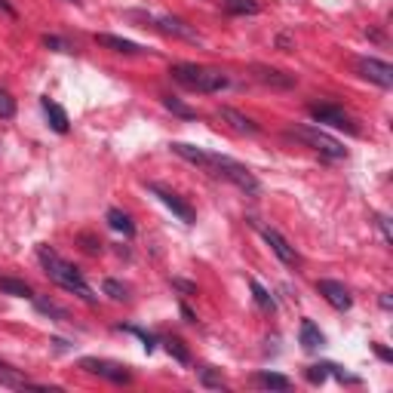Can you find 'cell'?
<instances>
[{
  "instance_id": "cell-1",
  "label": "cell",
  "mask_w": 393,
  "mask_h": 393,
  "mask_svg": "<svg viewBox=\"0 0 393 393\" xmlns=\"http://www.w3.org/2000/svg\"><path fill=\"white\" fill-rule=\"evenodd\" d=\"M37 259H40V264H44L46 277H49V280H53L55 286H62V289L74 292V295H80L83 302H89V304L96 302L92 289L87 286V280H83V274L74 268V264H68L59 252H53L49 246H37Z\"/></svg>"
},
{
  "instance_id": "cell-2",
  "label": "cell",
  "mask_w": 393,
  "mask_h": 393,
  "mask_svg": "<svg viewBox=\"0 0 393 393\" xmlns=\"http://www.w3.org/2000/svg\"><path fill=\"white\" fill-rule=\"evenodd\" d=\"M175 83H182L184 89L194 92H221L227 87V74L218 68H200V65H188V62H178V65L169 68Z\"/></svg>"
},
{
  "instance_id": "cell-3",
  "label": "cell",
  "mask_w": 393,
  "mask_h": 393,
  "mask_svg": "<svg viewBox=\"0 0 393 393\" xmlns=\"http://www.w3.org/2000/svg\"><path fill=\"white\" fill-rule=\"evenodd\" d=\"M206 173L218 175V178H227L231 184H237L240 191H246V194H259L261 184L259 178H255L252 173H249L243 163L231 160V157H221V154H206V163H203Z\"/></svg>"
},
{
  "instance_id": "cell-4",
  "label": "cell",
  "mask_w": 393,
  "mask_h": 393,
  "mask_svg": "<svg viewBox=\"0 0 393 393\" xmlns=\"http://www.w3.org/2000/svg\"><path fill=\"white\" fill-rule=\"evenodd\" d=\"M289 139H298V141H304L307 148H313L317 154H323L329 157V160H344L347 151H344V145H341L338 139H332L329 132L323 130H317V126H292L289 132Z\"/></svg>"
},
{
  "instance_id": "cell-5",
  "label": "cell",
  "mask_w": 393,
  "mask_h": 393,
  "mask_svg": "<svg viewBox=\"0 0 393 393\" xmlns=\"http://www.w3.org/2000/svg\"><path fill=\"white\" fill-rule=\"evenodd\" d=\"M311 117L317 120V123H326V126H335V130H344L350 135H356L360 130L353 126V117L338 108V105H311Z\"/></svg>"
},
{
  "instance_id": "cell-6",
  "label": "cell",
  "mask_w": 393,
  "mask_h": 393,
  "mask_svg": "<svg viewBox=\"0 0 393 393\" xmlns=\"http://www.w3.org/2000/svg\"><path fill=\"white\" fill-rule=\"evenodd\" d=\"M353 68H356V74L363 77V80H369V83H378L381 89H390L393 87V68L387 65V62H381V59H356L353 62Z\"/></svg>"
},
{
  "instance_id": "cell-7",
  "label": "cell",
  "mask_w": 393,
  "mask_h": 393,
  "mask_svg": "<svg viewBox=\"0 0 393 393\" xmlns=\"http://www.w3.org/2000/svg\"><path fill=\"white\" fill-rule=\"evenodd\" d=\"M148 191H151V194H157V200H160V203L163 206H166V209L169 212H173V216L175 218H182L184 221V225H194V221H197V212L194 209H191V203H184V200L182 197H178L175 194V191H169V188H163V184H148Z\"/></svg>"
},
{
  "instance_id": "cell-8",
  "label": "cell",
  "mask_w": 393,
  "mask_h": 393,
  "mask_svg": "<svg viewBox=\"0 0 393 393\" xmlns=\"http://www.w3.org/2000/svg\"><path fill=\"white\" fill-rule=\"evenodd\" d=\"M80 366L87 372H92V375H98V378H108L114 384H130L132 381V372L126 366H120V363H111V360H92V356H87V360H80Z\"/></svg>"
},
{
  "instance_id": "cell-9",
  "label": "cell",
  "mask_w": 393,
  "mask_h": 393,
  "mask_svg": "<svg viewBox=\"0 0 393 393\" xmlns=\"http://www.w3.org/2000/svg\"><path fill=\"white\" fill-rule=\"evenodd\" d=\"M252 77L270 89H292L295 87V74H286V71H277L270 65H252Z\"/></svg>"
},
{
  "instance_id": "cell-10",
  "label": "cell",
  "mask_w": 393,
  "mask_h": 393,
  "mask_svg": "<svg viewBox=\"0 0 393 393\" xmlns=\"http://www.w3.org/2000/svg\"><path fill=\"white\" fill-rule=\"evenodd\" d=\"M317 292L326 298L329 304L335 307V311H347V307L353 304V298H350V292H347L341 283H335V280H317Z\"/></svg>"
},
{
  "instance_id": "cell-11",
  "label": "cell",
  "mask_w": 393,
  "mask_h": 393,
  "mask_svg": "<svg viewBox=\"0 0 393 393\" xmlns=\"http://www.w3.org/2000/svg\"><path fill=\"white\" fill-rule=\"evenodd\" d=\"M157 25H160L163 34H173V37L188 40V44H200V40H203L188 22H182V19H175V16H160V19H157Z\"/></svg>"
},
{
  "instance_id": "cell-12",
  "label": "cell",
  "mask_w": 393,
  "mask_h": 393,
  "mask_svg": "<svg viewBox=\"0 0 393 393\" xmlns=\"http://www.w3.org/2000/svg\"><path fill=\"white\" fill-rule=\"evenodd\" d=\"M261 237H264V243H268L270 249H274V255H277V259H280L283 264H298V252L280 237V234L274 231V227H261Z\"/></svg>"
},
{
  "instance_id": "cell-13",
  "label": "cell",
  "mask_w": 393,
  "mask_h": 393,
  "mask_svg": "<svg viewBox=\"0 0 393 393\" xmlns=\"http://www.w3.org/2000/svg\"><path fill=\"white\" fill-rule=\"evenodd\" d=\"M96 44L111 49V53H123V55H141L145 46H139L135 40H126V37H114V34H96Z\"/></svg>"
},
{
  "instance_id": "cell-14",
  "label": "cell",
  "mask_w": 393,
  "mask_h": 393,
  "mask_svg": "<svg viewBox=\"0 0 393 393\" xmlns=\"http://www.w3.org/2000/svg\"><path fill=\"white\" fill-rule=\"evenodd\" d=\"M218 117L227 120V126H231V130H237V132H246V135H255V132H259V126H255L252 120L243 117V114L234 111V108H218Z\"/></svg>"
},
{
  "instance_id": "cell-15",
  "label": "cell",
  "mask_w": 393,
  "mask_h": 393,
  "mask_svg": "<svg viewBox=\"0 0 393 393\" xmlns=\"http://www.w3.org/2000/svg\"><path fill=\"white\" fill-rule=\"evenodd\" d=\"M44 114H46V120H49V126H53L59 135H65L68 132V114H65V108L62 105H55V102H49V98H44Z\"/></svg>"
},
{
  "instance_id": "cell-16",
  "label": "cell",
  "mask_w": 393,
  "mask_h": 393,
  "mask_svg": "<svg viewBox=\"0 0 393 393\" xmlns=\"http://www.w3.org/2000/svg\"><path fill=\"white\" fill-rule=\"evenodd\" d=\"M0 292L12 298H34V289L25 280H16V277H0Z\"/></svg>"
},
{
  "instance_id": "cell-17",
  "label": "cell",
  "mask_w": 393,
  "mask_h": 393,
  "mask_svg": "<svg viewBox=\"0 0 393 393\" xmlns=\"http://www.w3.org/2000/svg\"><path fill=\"white\" fill-rule=\"evenodd\" d=\"M323 344H326V338L317 329V323H313V320H304L302 323V347L304 350H320Z\"/></svg>"
},
{
  "instance_id": "cell-18",
  "label": "cell",
  "mask_w": 393,
  "mask_h": 393,
  "mask_svg": "<svg viewBox=\"0 0 393 393\" xmlns=\"http://www.w3.org/2000/svg\"><path fill=\"white\" fill-rule=\"evenodd\" d=\"M255 384H259V387H268V390H289V378L277 375V372H259V375H255Z\"/></svg>"
},
{
  "instance_id": "cell-19",
  "label": "cell",
  "mask_w": 393,
  "mask_h": 393,
  "mask_svg": "<svg viewBox=\"0 0 393 393\" xmlns=\"http://www.w3.org/2000/svg\"><path fill=\"white\" fill-rule=\"evenodd\" d=\"M108 225L114 227V231L123 234V237H132V234H135L132 218L126 216V212H120V209H108Z\"/></svg>"
},
{
  "instance_id": "cell-20",
  "label": "cell",
  "mask_w": 393,
  "mask_h": 393,
  "mask_svg": "<svg viewBox=\"0 0 393 393\" xmlns=\"http://www.w3.org/2000/svg\"><path fill=\"white\" fill-rule=\"evenodd\" d=\"M249 289H252V295H255V302H259L261 311H277V302H274V295H270L268 289L259 283V280H249Z\"/></svg>"
},
{
  "instance_id": "cell-21",
  "label": "cell",
  "mask_w": 393,
  "mask_h": 393,
  "mask_svg": "<svg viewBox=\"0 0 393 393\" xmlns=\"http://www.w3.org/2000/svg\"><path fill=\"white\" fill-rule=\"evenodd\" d=\"M34 307H37L40 313H46V317L62 320V323H65V320H68V311H65V307H59L55 302H46V298H34Z\"/></svg>"
},
{
  "instance_id": "cell-22",
  "label": "cell",
  "mask_w": 393,
  "mask_h": 393,
  "mask_svg": "<svg viewBox=\"0 0 393 393\" xmlns=\"http://www.w3.org/2000/svg\"><path fill=\"white\" fill-rule=\"evenodd\" d=\"M227 12H237V16H255L259 12V3L255 0H225Z\"/></svg>"
},
{
  "instance_id": "cell-23",
  "label": "cell",
  "mask_w": 393,
  "mask_h": 393,
  "mask_svg": "<svg viewBox=\"0 0 393 393\" xmlns=\"http://www.w3.org/2000/svg\"><path fill=\"white\" fill-rule=\"evenodd\" d=\"M0 384H6V387H28L31 381H25V378L19 375L16 369H10V366H3V363H0Z\"/></svg>"
},
{
  "instance_id": "cell-24",
  "label": "cell",
  "mask_w": 393,
  "mask_h": 393,
  "mask_svg": "<svg viewBox=\"0 0 393 393\" xmlns=\"http://www.w3.org/2000/svg\"><path fill=\"white\" fill-rule=\"evenodd\" d=\"M102 289H105V295L114 298V302H126V298H130V286H123L120 280H105Z\"/></svg>"
},
{
  "instance_id": "cell-25",
  "label": "cell",
  "mask_w": 393,
  "mask_h": 393,
  "mask_svg": "<svg viewBox=\"0 0 393 393\" xmlns=\"http://www.w3.org/2000/svg\"><path fill=\"white\" fill-rule=\"evenodd\" d=\"M163 105H166V108L173 111V114H178V117H184V120H194V117H197V111H194V108H188V105L178 102V98H173V96L163 98Z\"/></svg>"
},
{
  "instance_id": "cell-26",
  "label": "cell",
  "mask_w": 393,
  "mask_h": 393,
  "mask_svg": "<svg viewBox=\"0 0 393 393\" xmlns=\"http://www.w3.org/2000/svg\"><path fill=\"white\" fill-rule=\"evenodd\" d=\"M166 350H169V356H175V360H178V363H184V366H188V363H191L188 347H184L178 338H166Z\"/></svg>"
},
{
  "instance_id": "cell-27",
  "label": "cell",
  "mask_w": 393,
  "mask_h": 393,
  "mask_svg": "<svg viewBox=\"0 0 393 393\" xmlns=\"http://www.w3.org/2000/svg\"><path fill=\"white\" fill-rule=\"evenodd\" d=\"M16 117V102H12L10 92L0 89V120H12Z\"/></svg>"
},
{
  "instance_id": "cell-28",
  "label": "cell",
  "mask_w": 393,
  "mask_h": 393,
  "mask_svg": "<svg viewBox=\"0 0 393 393\" xmlns=\"http://www.w3.org/2000/svg\"><path fill=\"white\" fill-rule=\"evenodd\" d=\"M200 381H203L206 387H216V390L225 387V378H221L218 372H212V369H200Z\"/></svg>"
},
{
  "instance_id": "cell-29",
  "label": "cell",
  "mask_w": 393,
  "mask_h": 393,
  "mask_svg": "<svg viewBox=\"0 0 393 393\" xmlns=\"http://www.w3.org/2000/svg\"><path fill=\"white\" fill-rule=\"evenodd\" d=\"M307 381L311 384H323L326 381V375H329V363H323V366H307Z\"/></svg>"
},
{
  "instance_id": "cell-30",
  "label": "cell",
  "mask_w": 393,
  "mask_h": 393,
  "mask_svg": "<svg viewBox=\"0 0 393 393\" xmlns=\"http://www.w3.org/2000/svg\"><path fill=\"white\" fill-rule=\"evenodd\" d=\"M126 332H132V335H139V338H141V341H145V350H148V353H151V350H154V341H157V338H154V335H148V332H145V329H135V326H130V329H126Z\"/></svg>"
},
{
  "instance_id": "cell-31",
  "label": "cell",
  "mask_w": 393,
  "mask_h": 393,
  "mask_svg": "<svg viewBox=\"0 0 393 393\" xmlns=\"http://www.w3.org/2000/svg\"><path fill=\"white\" fill-rule=\"evenodd\" d=\"M44 44H46L49 49H59V53H68V44H65V40H59V37H44Z\"/></svg>"
},
{
  "instance_id": "cell-32",
  "label": "cell",
  "mask_w": 393,
  "mask_h": 393,
  "mask_svg": "<svg viewBox=\"0 0 393 393\" xmlns=\"http://www.w3.org/2000/svg\"><path fill=\"white\" fill-rule=\"evenodd\" d=\"M375 221H378V227H381V231H384V240H387V243H393V234H390V221L384 218V216H378Z\"/></svg>"
},
{
  "instance_id": "cell-33",
  "label": "cell",
  "mask_w": 393,
  "mask_h": 393,
  "mask_svg": "<svg viewBox=\"0 0 393 393\" xmlns=\"http://www.w3.org/2000/svg\"><path fill=\"white\" fill-rule=\"evenodd\" d=\"M80 240L87 243V252H102V243H96V240H92V237H87V234H83Z\"/></svg>"
},
{
  "instance_id": "cell-34",
  "label": "cell",
  "mask_w": 393,
  "mask_h": 393,
  "mask_svg": "<svg viewBox=\"0 0 393 393\" xmlns=\"http://www.w3.org/2000/svg\"><path fill=\"white\" fill-rule=\"evenodd\" d=\"M277 46H280V49H286V53H289V49H292V40H289V34H280V37H277Z\"/></svg>"
},
{
  "instance_id": "cell-35",
  "label": "cell",
  "mask_w": 393,
  "mask_h": 393,
  "mask_svg": "<svg viewBox=\"0 0 393 393\" xmlns=\"http://www.w3.org/2000/svg\"><path fill=\"white\" fill-rule=\"evenodd\" d=\"M375 353H378V356H381V360H384V363H390V360H393V353H390V350H387V347H381V344H375Z\"/></svg>"
},
{
  "instance_id": "cell-36",
  "label": "cell",
  "mask_w": 393,
  "mask_h": 393,
  "mask_svg": "<svg viewBox=\"0 0 393 393\" xmlns=\"http://www.w3.org/2000/svg\"><path fill=\"white\" fill-rule=\"evenodd\" d=\"M182 317L188 320V323H197V317H194V311H191L188 304H182Z\"/></svg>"
},
{
  "instance_id": "cell-37",
  "label": "cell",
  "mask_w": 393,
  "mask_h": 393,
  "mask_svg": "<svg viewBox=\"0 0 393 393\" xmlns=\"http://www.w3.org/2000/svg\"><path fill=\"white\" fill-rule=\"evenodd\" d=\"M0 12H6V16H16V10H12L10 0H0Z\"/></svg>"
},
{
  "instance_id": "cell-38",
  "label": "cell",
  "mask_w": 393,
  "mask_h": 393,
  "mask_svg": "<svg viewBox=\"0 0 393 393\" xmlns=\"http://www.w3.org/2000/svg\"><path fill=\"white\" fill-rule=\"evenodd\" d=\"M381 307H384V311H390V307H393V302H390V295H381Z\"/></svg>"
}]
</instances>
